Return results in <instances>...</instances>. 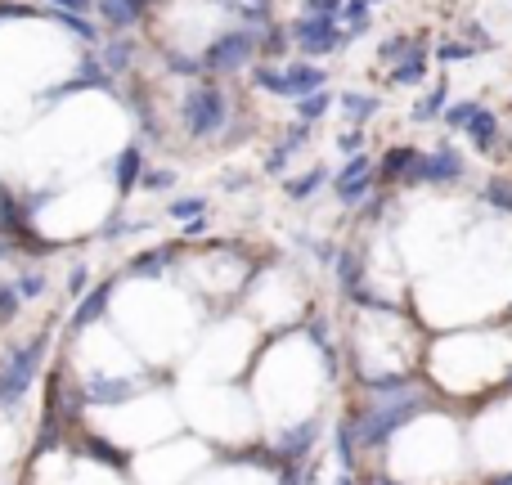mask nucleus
I'll return each mask as SVG.
<instances>
[{"mask_svg": "<svg viewBox=\"0 0 512 485\" xmlns=\"http://www.w3.org/2000/svg\"><path fill=\"white\" fill-rule=\"evenodd\" d=\"M423 409H427V400H423V391H414V387L396 391V396H378L373 405H364L360 414L351 418L360 450H382V445H387L409 418L423 414Z\"/></svg>", "mask_w": 512, "mask_h": 485, "instance_id": "f257e3e1", "label": "nucleus"}, {"mask_svg": "<svg viewBox=\"0 0 512 485\" xmlns=\"http://www.w3.org/2000/svg\"><path fill=\"white\" fill-rule=\"evenodd\" d=\"M180 117H185V131L194 140H216L230 126V99L221 86H194L180 104Z\"/></svg>", "mask_w": 512, "mask_h": 485, "instance_id": "f03ea898", "label": "nucleus"}, {"mask_svg": "<svg viewBox=\"0 0 512 485\" xmlns=\"http://www.w3.org/2000/svg\"><path fill=\"white\" fill-rule=\"evenodd\" d=\"M45 346H50V333H36L32 342L18 346L5 360V369H0V405L5 409H14L18 400L27 396V387H32L36 369H41V360H45Z\"/></svg>", "mask_w": 512, "mask_h": 485, "instance_id": "7ed1b4c3", "label": "nucleus"}, {"mask_svg": "<svg viewBox=\"0 0 512 485\" xmlns=\"http://www.w3.org/2000/svg\"><path fill=\"white\" fill-rule=\"evenodd\" d=\"M292 41H297V50H306V54H333L337 45L346 41V32L337 27V18L306 14L292 23Z\"/></svg>", "mask_w": 512, "mask_h": 485, "instance_id": "20e7f679", "label": "nucleus"}, {"mask_svg": "<svg viewBox=\"0 0 512 485\" xmlns=\"http://www.w3.org/2000/svg\"><path fill=\"white\" fill-rule=\"evenodd\" d=\"M252 54H256V36L252 32H230L216 45H207L203 68L207 72H243L252 63Z\"/></svg>", "mask_w": 512, "mask_h": 485, "instance_id": "39448f33", "label": "nucleus"}, {"mask_svg": "<svg viewBox=\"0 0 512 485\" xmlns=\"http://www.w3.org/2000/svg\"><path fill=\"white\" fill-rule=\"evenodd\" d=\"M315 436H319L315 418H301L297 427H283V432L274 436V454H279V463H306V454L315 450Z\"/></svg>", "mask_w": 512, "mask_h": 485, "instance_id": "423d86ee", "label": "nucleus"}, {"mask_svg": "<svg viewBox=\"0 0 512 485\" xmlns=\"http://www.w3.org/2000/svg\"><path fill=\"white\" fill-rule=\"evenodd\" d=\"M81 391H86L90 405H126V400L135 396V378H108V373H90Z\"/></svg>", "mask_w": 512, "mask_h": 485, "instance_id": "0eeeda50", "label": "nucleus"}, {"mask_svg": "<svg viewBox=\"0 0 512 485\" xmlns=\"http://www.w3.org/2000/svg\"><path fill=\"white\" fill-rule=\"evenodd\" d=\"M463 176V162L454 149H436L432 158H423V180H432V185H445V180H459Z\"/></svg>", "mask_w": 512, "mask_h": 485, "instance_id": "6e6552de", "label": "nucleus"}, {"mask_svg": "<svg viewBox=\"0 0 512 485\" xmlns=\"http://www.w3.org/2000/svg\"><path fill=\"white\" fill-rule=\"evenodd\" d=\"M283 72H288V99L315 95V90H324V81H328L315 63H297V68H283Z\"/></svg>", "mask_w": 512, "mask_h": 485, "instance_id": "1a4fd4ad", "label": "nucleus"}, {"mask_svg": "<svg viewBox=\"0 0 512 485\" xmlns=\"http://www.w3.org/2000/svg\"><path fill=\"white\" fill-rule=\"evenodd\" d=\"M99 18L113 27H135L144 18V0H99Z\"/></svg>", "mask_w": 512, "mask_h": 485, "instance_id": "9d476101", "label": "nucleus"}, {"mask_svg": "<svg viewBox=\"0 0 512 485\" xmlns=\"http://www.w3.org/2000/svg\"><path fill=\"white\" fill-rule=\"evenodd\" d=\"M108 297H113V279H104L95 292H86V301H81V306H77V315H72V328H86V324H95V319L108 310Z\"/></svg>", "mask_w": 512, "mask_h": 485, "instance_id": "9b49d317", "label": "nucleus"}, {"mask_svg": "<svg viewBox=\"0 0 512 485\" xmlns=\"http://www.w3.org/2000/svg\"><path fill=\"white\" fill-rule=\"evenodd\" d=\"M140 171H144V153H140V144H131V149L117 158V194H131Z\"/></svg>", "mask_w": 512, "mask_h": 485, "instance_id": "f8f14e48", "label": "nucleus"}, {"mask_svg": "<svg viewBox=\"0 0 512 485\" xmlns=\"http://www.w3.org/2000/svg\"><path fill=\"white\" fill-rule=\"evenodd\" d=\"M333 441H337V463H342V472H351L355 477V427H351V418H342L337 423V432H333Z\"/></svg>", "mask_w": 512, "mask_h": 485, "instance_id": "ddd939ff", "label": "nucleus"}, {"mask_svg": "<svg viewBox=\"0 0 512 485\" xmlns=\"http://www.w3.org/2000/svg\"><path fill=\"white\" fill-rule=\"evenodd\" d=\"M337 27H342L346 36H360L364 27H369V0H351V5L337 9Z\"/></svg>", "mask_w": 512, "mask_h": 485, "instance_id": "4468645a", "label": "nucleus"}, {"mask_svg": "<svg viewBox=\"0 0 512 485\" xmlns=\"http://www.w3.org/2000/svg\"><path fill=\"white\" fill-rule=\"evenodd\" d=\"M468 135L477 140V149H495V140H499V122H495V113H486V108H481V113L468 122Z\"/></svg>", "mask_w": 512, "mask_h": 485, "instance_id": "2eb2a0df", "label": "nucleus"}, {"mask_svg": "<svg viewBox=\"0 0 512 485\" xmlns=\"http://www.w3.org/2000/svg\"><path fill=\"white\" fill-rule=\"evenodd\" d=\"M391 77H396V86H418V81L427 77V54H423V50H414L409 59H400V63H396V72H391Z\"/></svg>", "mask_w": 512, "mask_h": 485, "instance_id": "dca6fc26", "label": "nucleus"}, {"mask_svg": "<svg viewBox=\"0 0 512 485\" xmlns=\"http://www.w3.org/2000/svg\"><path fill=\"white\" fill-rule=\"evenodd\" d=\"M0 230L32 239V230H23V216H18V207H14V198H9V189H5V185H0Z\"/></svg>", "mask_w": 512, "mask_h": 485, "instance_id": "f3484780", "label": "nucleus"}, {"mask_svg": "<svg viewBox=\"0 0 512 485\" xmlns=\"http://www.w3.org/2000/svg\"><path fill=\"white\" fill-rule=\"evenodd\" d=\"M63 432H68V427H63V423H59V418H54V414H45L41 432H36V454H45V450H59Z\"/></svg>", "mask_w": 512, "mask_h": 485, "instance_id": "a211bd4d", "label": "nucleus"}, {"mask_svg": "<svg viewBox=\"0 0 512 485\" xmlns=\"http://www.w3.org/2000/svg\"><path fill=\"white\" fill-rule=\"evenodd\" d=\"M342 108H346V117H351V122H364V117L378 113V99H373V95H351V90H346Z\"/></svg>", "mask_w": 512, "mask_h": 485, "instance_id": "6ab92c4d", "label": "nucleus"}, {"mask_svg": "<svg viewBox=\"0 0 512 485\" xmlns=\"http://www.w3.org/2000/svg\"><path fill=\"white\" fill-rule=\"evenodd\" d=\"M167 256H171V247H162V252H144V256H135V261H131V274H144V279H153V274L167 270Z\"/></svg>", "mask_w": 512, "mask_h": 485, "instance_id": "aec40b11", "label": "nucleus"}, {"mask_svg": "<svg viewBox=\"0 0 512 485\" xmlns=\"http://www.w3.org/2000/svg\"><path fill=\"white\" fill-rule=\"evenodd\" d=\"M310 342H315L319 351H324L328 373H337V369H333V364H337V355H333V346H328V319H324V315H315V319H310Z\"/></svg>", "mask_w": 512, "mask_h": 485, "instance_id": "412c9836", "label": "nucleus"}, {"mask_svg": "<svg viewBox=\"0 0 512 485\" xmlns=\"http://www.w3.org/2000/svg\"><path fill=\"white\" fill-rule=\"evenodd\" d=\"M86 454H90V459H104V463H113L117 472L126 468V454H122V450H113V445H104V441H99V436H86Z\"/></svg>", "mask_w": 512, "mask_h": 485, "instance_id": "4be33fe9", "label": "nucleus"}, {"mask_svg": "<svg viewBox=\"0 0 512 485\" xmlns=\"http://www.w3.org/2000/svg\"><path fill=\"white\" fill-rule=\"evenodd\" d=\"M256 86L270 95H288V72L283 68H256Z\"/></svg>", "mask_w": 512, "mask_h": 485, "instance_id": "5701e85b", "label": "nucleus"}, {"mask_svg": "<svg viewBox=\"0 0 512 485\" xmlns=\"http://www.w3.org/2000/svg\"><path fill=\"white\" fill-rule=\"evenodd\" d=\"M337 279H342V288H346V292L360 288V256H351V252L337 256Z\"/></svg>", "mask_w": 512, "mask_h": 485, "instance_id": "b1692460", "label": "nucleus"}, {"mask_svg": "<svg viewBox=\"0 0 512 485\" xmlns=\"http://www.w3.org/2000/svg\"><path fill=\"white\" fill-rule=\"evenodd\" d=\"M319 185H324V171L315 167V171H306V176H297V180H292V185H288V198H297V203H301V198H310Z\"/></svg>", "mask_w": 512, "mask_h": 485, "instance_id": "393cba45", "label": "nucleus"}, {"mask_svg": "<svg viewBox=\"0 0 512 485\" xmlns=\"http://www.w3.org/2000/svg\"><path fill=\"white\" fill-rule=\"evenodd\" d=\"M414 50H418V45H409L405 36H391V41L378 50V59H382V63H400V59H409Z\"/></svg>", "mask_w": 512, "mask_h": 485, "instance_id": "a878e982", "label": "nucleus"}, {"mask_svg": "<svg viewBox=\"0 0 512 485\" xmlns=\"http://www.w3.org/2000/svg\"><path fill=\"white\" fill-rule=\"evenodd\" d=\"M104 63L113 72H122L126 63H131V41H113V45H104Z\"/></svg>", "mask_w": 512, "mask_h": 485, "instance_id": "bb28decb", "label": "nucleus"}, {"mask_svg": "<svg viewBox=\"0 0 512 485\" xmlns=\"http://www.w3.org/2000/svg\"><path fill=\"white\" fill-rule=\"evenodd\" d=\"M324 108H328V95H324V90H315V95L301 99V117H306V126H315L319 117H324Z\"/></svg>", "mask_w": 512, "mask_h": 485, "instance_id": "cd10ccee", "label": "nucleus"}, {"mask_svg": "<svg viewBox=\"0 0 512 485\" xmlns=\"http://www.w3.org/2000/svg\"><path fill=\"white\" fill-rule=\"evenodd\" d=\"M441 108H445V86H436L432 95H427L423 104L414 108V122H427V117H436V113H441Z\"/></svg>", "mask_w": 512, "mask_h": 485, "instance_id": "c85d7f7f", "label": "nucleus"}, {"mask_svg": "<svg viewBox=\"0 0 512 485\" xmlns=\"http://www.w3.org/2000/svg\"><path fill=\"white\" fill-rule=\"evenodd\" d=\"M18 301H23V292L9 288V283H0V324H9V319L18 315Z\"/></svg>", "mask_w": 512, "mask_h": 485, "instance_id": "c756f323", "label": "nucleus"}, {"mask_svg": "<svg viewBox=\"0 0 512 485\" xmlns=\"http://www.w3.org/2000/svg\"><path fill=\"white\" fill-rule=\"evenodd\" d=\"M225 5L239 9V14H248V18H256V23H261L265 9H270V0H225Z\"/></svg>", "mask_w": 512, "mask_h": 485, "instance_id": "7c9ffc66", "label": "nucleus"}, {"mask_svg": "<svg viewBox=\"0 0 512 485\" xmlns=\"http://www.w3.org/2000/svg\"><path fill=\"white\" fill-rule=\"evenodd\" d=\"M477 113H481L477 104H454L450 113H445V122H450V126H463V131H468V122H472Z\"/></svg>", "mask_w": 512, "mask_h": 485, "instance_id": "2f4dec72", "label": "nucleus"}, {"mask_svg": "<svg viewBox=\"0 0 512 485\" xmlns=\"http://www.w3.org/2000/svg\"><path fill=\"white\" fill-rule=\"evenodd\" d=\"M14 288L23 292V301H32V297H41V292H45V279H41V274H23Z\"/></svg>", "mask_w": 512, "mask_h": 485, "instance_id": "473e14b6", "label": "nucleus"}, {"mask_svg": "<svg viewBox=\"0 0 512 485\" xmlns=\"http://www.w3.org/2000/svg\"><path fill=\"white\" fill-rule=\"evenodd\" d=\"M477 50H481V45H459V41H454V45H441V50H436V54H441L445 63H454V59H472V54H477Z\"/></svg>", "mask_w": 512, "mask_h": 485, "instance_id": "72a5a7b5", "label": "nucleus"}, {"mask_svg": "<svg viewBox=\"0 0 512 485\" xmlns=\"http://www.w3.org/2000/svg\"><path fill=\"white\" fill-rule=\"evenodd\" d=\"M342 0H306V14H324V18H337Z\"/></svg>", "mask_w": 512, "mask_h": 485, "instance_id": "f704fd0d", "label": "nucleus"}, {"mask_svg": "<svg viewBox=\"0 0 512 485\" xmlns=\"http://www.w3.org/2000/svg\"><path fill=\"white\" fill-rule=\"evenodd\" d=\"M203 198H180V203H171V216H198L203 212Z\"/></svg>", "mask_w": 512, "mask_h": 485, "instance_id": "c9c22d12", "label": "nucleus"}, {"mask_svg": "<svg viewBox=\"0 0 512 485\" xmlns=\"http://www.w3.org/2000/svg\"><path fill=\"white\" fill-rule=\"evenodd\" d=\"M486 198H490L495 207H504V212H512V189H508V185H490Z\"/></svg>", "mask_w": 512, "mask_h": 485, "instance_id": "e433bc0d", "label": "nucleus"}, {"mask_svg": "<svg viewBox=\"0 0 512 485\" xmlns=\"http://www.w3.org/2000/svg\"><path fill=\"white\" fill-rule=\"evenodd\" d=\"M167 185H176V176H171V171H149V176H144V189H153V194H158V189H167Z\"/></svg>", "mask_w": 512, "mask_h": 485, "instance_id": "4c0bfd02", "label": "nucleus"}, {"mask_svg": "<svg viewBox=\"0 0 512 485\" xmlns=\"http://www.w3.org/2000/svg\"><path fill=\"white\" fill-rule=\"evenodd\" d=\"M54 9H68V14H86L90 9V0H50Z\"/></svg>", "mask_w": 512, "mask_h": 485, "instance_id": "58836bf2", "label": "nucleus"}, {"mask_svg": "<svg viewBox=\"0 0 512 485\" xmlns=\"http://www.w3.org/2000/svg\"><path fill=\"white\" fill-rule=\"evenodd\" d=\"M360 144H364L360 131H346V135H342V153H360Z\"/></svg>", "mask_w": 512, "mask_h": 485, "instance_id": "ea45409f", "label": "nucleus"}, {"mask_svg": "<svg viewBox=\"0 0 512 485\" xmlns=\"http://www.w3.org/2000/svg\"><path fill=\"white\" fill-rule=\"evenodd\" d=\"M364 485H400V481H391L387 472H369V477H364Z\"/></svg>", "mask_w": 512, "mask_h": 485, "instance_id": "a19ab883", "label": "nucleus"}, {"mask_svg": "<svg viewBox=\"0 0 512 485\" xmlns=\"http://www.w3.org/2000/svg\"><path fill=\"white\" fill-rule=\"evenodd\" d=\"M490 485H512V472H508V477H495V481H490Z\"/></svg>", "mask_w": 512, "mask_h": 485, "instance_id": "79ce46f5", "label": "nucleus"}, {"mask_svg": "<svg viewBox=\"0 0 512 485\" xmlns=\"http://www.w3.org/2000/svg\"><path fill=\"white\" fill-rule=\"evenodd\" d=\"M337 485H355V481H351V472H346V477H342V481H337Z\"/></svg>", "mask_w": 512, "mask_h": 485, "instance_id": "37998d69", "label": "nucleus"}]
</instances>
